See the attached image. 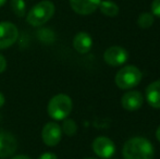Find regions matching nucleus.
<instances>
[{
  "label": "nucleus",
  "instance_id": "obj_2",
  "mask_svg": "<svg viewBox=\"0 0 160 159\" xmlns=\"http://www.w3.org/2000/svg\"><path fill=\"white\" fill-rule=\"evenodd\" d=\"M55 14V4L49 0L36 3L35 6L28 11L26 21L32 26H42L49 21Z\"/></svg>",
  "mask_w": 160,
  "mask_h": 159
},
{
  "label": "nucleus",
  "instance_id": "obj_26",
  "mask_svg": "<svg viewBox=\"0 0 160 159\" xmlns=\"http://www.w3.org/2000/svg\"><path fill=\"white\" fill-rule=\"evenodd\" d=\"M0 120H1V117H0Z\"/></svg>",
  "mask_w": 160,
  "mask_h": 159
},
{
  "label": "nucleus",
  "instance_id": "obj_8",
  "mask_svg": "<svg viewBox=\"0 0 160 159\" xmlns=\"http://www.w3.org/2000/svg\"><path fill=\"white\" fill-rule=\"evenodd\" d=\"M106 63L112 67H119L124 64L128 59V53L124 48L120 46H112L108 48L103 53Z\"/></svg>",
  "mask_w": 160,
  "mask_h": 159
},
{
  "label": "nucleus",
  "instance_id": "obj_22",
  "mask_svg": "<svg viewBox=\"0 0 160 159\" xmlns=\"http://www.w3.org/2000/svg\"><path fill=\"white\" fill-rule=\"evenodd\" d=\"M12 159H32V158L28 157V156H25V155H19V156H15V157H13Z\"/></svg>",
  "mask_w": 160,
  "mask_h": 159
},
{
  "label": "nucleus",
  "instance_id": "obj_11",
  "mask_svg": "<svg viewBox=\"0 0 160 159\" xmlns=\"http://www.w3.org/2000/svg\"><path fill=\"white\" fill-rule=\"evenodd\" d=\"M144 102V96L137 91H130L123 95L121 99L122 107L125 110L135 111L138 110Z\"/></svg>",
  "mask_w": 160,
  "mask_h": 159
},
{
  "label": "nucleus",
  "instance_id": "obj_1",
  "mask_svg": "<svg viewBox=\"0 0 160 159\" xmlns=\"http://www.w3.org/2000/svg\"><path fill=\"white\" fill-rule=\"evenodd\" d=\"M124 159H154L155 149L150 141L145 137H132L123 146Z\"/></svg>",
  "mask_w": 160,
  "mask_h": 159
},
{
  "label": "nucleus",
  "instance_id": "obj_21",
  "mask_svg": "<svg viewBox=\"0 0 160 159\" xmlns=\"http://www.w3.org/2000/svg\"><path fill=\"white\" fill-rule=\"evenodd\" d=\"M4 102H6V99H4V96L2 93H0V108H1L2 106L4 105Z\"/></svg>",
  "mask_w": 160,
  "mask_h": 159
},
{
  "label": "nucleus",
  "instance_id": "obj_17",
  "mask_svg": "<svg viewBox=\"0 0 160 159\" xmlns=\"http://www.w3.org/2000/svg\"><path fill=\"white\" fill-rule=\"evenodd\" d=\"M61 130L68 136H73L78 132V124L75 123V121L72 119H64Z\"/></svg>",
  "mask_w": 160,
  "mask_h": 159
},
{
  "label": "nucleus",
  "instance_id": "obj_15",
  "mask_svg": "<svg viewBox=\"0 0 160 159\" xmlns=\"http://www.w3.org/2000/svg\"><path fill=\"white\" fill-rule=\"evenodd\" d=\"M11 8L14 14L19 17H23L26 14V4L24 0H11Z\"/></svg>",
  "mask_w": 160,
  "mask_h": 159
},
{
  "label": "nucleus",
  "instance_id": "obj_20",
  "mask_svg": "<svg viewBox=\"0 0 160 159\" xmlns=\"http://www.w3.org/2000/svg\"><path fill=\"white\" fill-rule=\"evenodd\" d=\"M37 159H58V157H57V155L53 153H44Z\"/></svg>",
  "mask_w": 160,
  "mask_h": 159
},
{
  "label": "nucleus",
  "instance_id": "obj_19",
  "mask_svg": "<svg viewBox=\"0 0 160 159\" xmlns=\"http://www.w3.org/2000/svg\"><path fill=\"white\" fill-rule=\"evenodd\" d=\"M7 69V60L0 53V74L2 72H4V70Z\"/></svg>",
  "mask_w": 160,
  "mask_h": 159
},
{
  "label": "nucleus",
  "instance_id": "obj_25",
  "mask_svg": "<svg viewBox=\"0 0 160 159\" xmlns=\"http://www.w3.org/2000/svg\"><path fill=\"white\" fill-rule=\"evenodd\" d=\"M84 159H97V158H93V157H88V158H84Z\"/></svg>",
  "mask_w": 160,
  "mask_h": 159
},
{
  "label": "nucleus",
  "instance_id": "obj_3",
  "mask_svg": "<svg viewBox=\"0 0 160 159\" xmlns=\"http://www.w3.org/2000/svg\"><path fill=\"white\" fill-rule=\"evenodd\" d=\"M73 102L70 96L65 94H58L53 96L48 104V115L53 120H64L72 111Z\"/></svg>",
  "mask_w": 160,
  "mask_h": 159
},
{
  "label": "nucleus",
  "instance_id": "obj_4",
  "mask_svg": "<svg viewBox=\"0 0 160 159\" xmlns=\"http://www.w3.org/2000/svg\"><path fill=\"white\" fill-rule=\"evenodd\" d=\"M143 74L134 66L123 67L116 75V84L121 89H131L141 83Z\"/></svg>",
  "mask_w": 160,
  "mask_h": 159
},
{
  "label": "nucleus",
  "instance_id": "obj_14",
  "mask_svg": "<svg viewBox=\"0 0 160 159\" xmlns=\"http://www.w3.org/2000/svg\"><path fill=\"white\" fill-rule=\"evenodd\" d=\"M100 9L101 13H103L107 17H116L119 13V7L117 3H114L113 1H109V0H105L101 1L100 4L98 7Z\"/></svg>",
  "mask_w": 160,
  "mask_h": 159
},
{
  "label": "nucleus",
  "instance_id": "obj_5",
  "mask_svg": "<svg viewBox=\"0 0 160 159\" xmlns=\"http://www.w3.org/2000/svg\"><path fill=\"white\" fill-rule=\"evenodd\" d=\"M19 38V30L11 22H0V49L12 46Z\"/></svg>",
  "mask_w": 160,
  "mask_h": 159
},
{
  "label": "nucleus",
  "instance_id": "obj_16",
  "mask_svg": "<svg viewBox=\"0 0 160 159\" xmlns=\"http://www.w3.org/2000/svg\"><path fill=\"white\" fill-rule=\"evenodd\" d=\"M137 24L142 28H149L154 24V15L152 13L144 12L137 19Z\"/></svg>",
  "mask_w": 160,
  "mask_h": 159
},
{
  "label": "nucleus",
  "instance_id": "obj_23",
  "mask_svg": "<svg viewBox=\"0 0 160 159\" xmlns=\"http://www.w3.org/2000/svg\"><path fill=\"white\" fill-rule=\"evenodd\" d=\"M156 137H157V140L160 142V125L158 127V129H157V131H156Z\"/></svg>",
  "mask_w": 160,
  "mask_h": 159
},
{
  "label": "nucleus",
  "instance_id": "obj_6",
  "mask_svg": "<svg viewBox=\"0 0 160 159\" xmlns=\"http://www.w3.org/2000/svg\"><path fill=\"white\" fill-rule=\"evenodd\" d=\"M62 137V130L58 123L48 122L44 125L42 131V138L45 145L49 147L57 146Z\"/></svg>",
  "mask_w": 160,
  "mask_h": 159
},
{
  "label": "nucleus",
  "instance_id": "obj_24",
  "mask_svg": "<svg viewBox=\"0 0 160 159\" xmlns=\"http://www.w3.org/2000/svg\"><path fill=\"white\" fill-rule=\"evenodd\" d=\"M7 2V0H0V7L4 6V3Z\"/></svg>",
  "mask_w": 160,
  "mask_h": 159
},
{
  "label": "nucleus",
  "instance_id": "obj_18",
  "mask_svg": "<svg viewBox=\"0 0 160 159\" xmlns=\"http://www.w3.org/2000/svg\"><path fill=\"white\" fill-rule=\"evenodd\" d=\"M152 15L160 17V0H154L152 3Z\"/></svg>",
  "mask_w": 160,
  "mask_h": 159
},
{
  "label": "nucleus",
  "instance_id": "obj_7",
  "mask_svg": "<svg viewBox=\"0 0 160 159\" xmlns=\"http://www.w3.org/2000/svg\"><path fill=\"white\" fill-rule=\"evenodd\" d=\"M92 147H93L94 153L102 159H109L113 156L114 152H116L114 143L106 136H99V137L95 138Z\"/></svg>",
  "mask_w": 160,
  "mask_h": 159
},
{
  "label": "nucleus",
  "instance_id": "obj_12",
  "mask_svg": "<svg viewBox=\"0 0 160 159\" xmlns=\"http://www.w3.org/2000/svg\"><path fill=\"white\" fill-rule=\"evenodd\" d=\"M93 46V39L91 35L85 32H80L74 36L73 38V47L78 53H87L92 49Z\"/></svg>",
  "mask_w": 160,
  "mask_h": 159
},
{
  "label": "nucleus",
  "instance_id": "obj_13",
  "mask_svg": "<svg viewBox=\"0 0 160 159\" xmlns=\"http://www.w3.org/2000/svg\"><path fill=\"white\" fill-rule=\"evenodd\" d=\"M146 100L152 108L160 109V80L150 83L147 86Z\"/></svg>",
  "mask_w": 160,
  "mask_h": 159
},
{
  "label": "nucleus",
  "instance_id": "obj_10",
  "mask_svg": "<svg viewBox=\"0 0 160 159\" xmlns=\"http://www.w3.org/2000/svg\"><path fill=\"white\" fill-rule=\"evenodd\" d=\"M101 0H70V6L74 12L81 15H88L95 12Z\"/></svg>",
  "mask_w": 160,
  "mask_h": 159
},
{
  "label": "nucleus",
  "instance_id": "obj_9",
  "mask_svg": "<svg viewBox=\"0 0 160 159\" xmlns=\"http://www.w3.org/2000/svg\"><path fill=\"white\" fill-rule=\"evenodd\" d=\"M18 142L12 134L0 132V158H8L17 152Z\"/></svg>",
  "mask_w": 160,
  "mask_h": 159
}]
</instances>
